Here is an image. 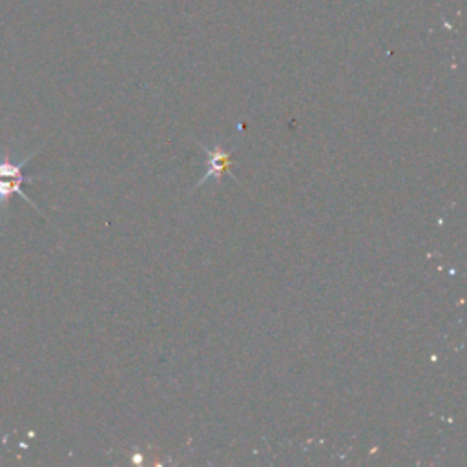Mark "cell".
Listing matches in <instances>:
<instances>
[{"label":"cell","mask_w":467,"mask_h":467,"mask_svg":"<svg viewBox=\"0 0 467 467\" xmlns=\"http://www.w3.org/2000/svg\"><path fill=\"white\" fill-rule=\"evenodd\" d=\"M201 150L208 157V168H206L204 175L199 179V182L195 184V188H199L201 184H204L208 181H219L221 182V179L226 171L232 173V151H234V148L224 150L223 144L215 142L212 148H204L201 144Z\"/></svg>","instance_id":"cell-2"},{"label":"cell","mask_w":467,"mask_h":467,"mask_svg":"<svg viewBox=\"0 0 467 467\" xmlns=\"http://www.w3.org/2000/svg\"><path fill=\"white\" fill-rule=\"evenodd\" d=\"M38 153V150H33L31 153H27L24 159L13 161L9 157V153H4L0 157V213H5L7 206H9V199L11 195H20L27 204H31L36 212H40V208L24 193L22 184L29 182L33 184L35 181H38V177H27L24 175V166ZM42 213V212H40Z\"/></svg>","instance_id":"cell-1"}]
</instances>
